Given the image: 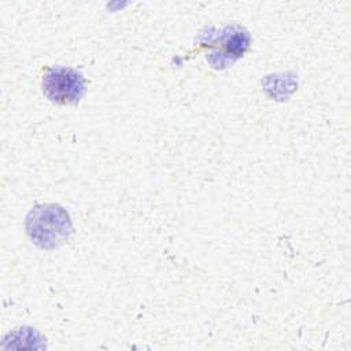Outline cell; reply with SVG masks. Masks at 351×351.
Masks as SVG:
<instances>
[{
    "label": "cell",
    "mask_w": 351,
    "mask_h": 351,
    "mask_svg": "<svg viewBox=\"0 0 351 351\" xmlns=\"http://www.w3.org/2000/svg\"><path fill=\"white\" fill-rule=\"evenodd\" d=\"M44 95L58 104H75L85 92L80 71L69 67H52L43 78Z\"/></svg>",
    "instance_id": "6da1fadb"
}]
</instances>
